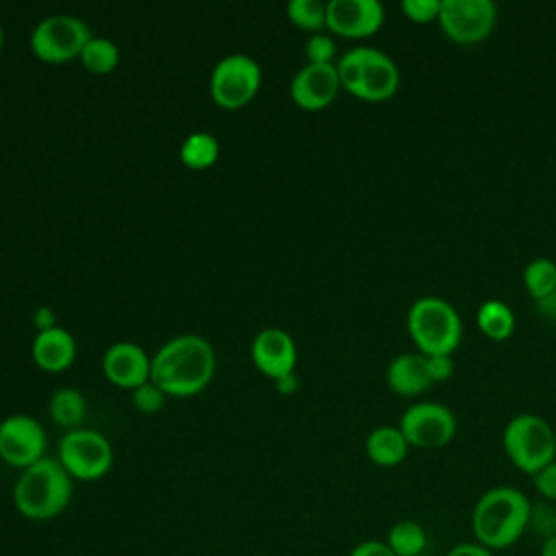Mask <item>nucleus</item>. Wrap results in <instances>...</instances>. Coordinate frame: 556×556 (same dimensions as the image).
<instances>
[{"instance_id":"obj_1","label":"nucleus","mask_w":556,"mask_h":556,"mask_svg":"<svg viewBox=\"0 0 556 556\" xmlns=\"http://www.w3.org/2000/svg\"><path fill=\"white\" fill-rule=\"evenodd\" d=\"M217 369L213 345L200 334H180L163 343L150 367V380L174 397H191L204 391Z\"/></svg>"},{"instance_id":"obj_2","label":"nucleus","mask_w":556,"mask_h":556,"mask_svg":"<svg viewBox=\"0 0 556 556\" xmlns=\"http://www.w3.org/2000/svg\"><path fill=\"white\" fill-rule=\"evenodd\" d=\"M532 504L515 486L484 491L471 510V530L480 545L500 552L515 545L528 530Z\"/></svg>"},{"instance_id":"obj_3","label":"nucleus","mask_w":556,"mask_h":556,"mask_svg":"<svg viewBox=\"0 0 556 556\" xmlns=\"http://www.w3.org/2000/svg\"><path fill=\"white\" fill-rule=\"evenodd\" d=\"M74 493V478L59 458L43 456L35 465L22 469L13 486V504L20 515L33 521H48L61 515Z\"/></svg>"},{"instance_id":"obj_4","label":"nucleus","mask_w":556,"mask_h":556,"mask_svg":"<svg viewBox=\"0 0 556 556\" xmlns=\"http://www.w3.org/2000/svg\"><path fill=\"white\" fill-rule=\"evenodd\" d=\"M406 328L417 352L424 356L454 354L463 337V321L456 308L439 295H424L413 302Z\"/></svg>"},{"instance_id":"obj_5","label":"nucleus","mask_w":556,"mask_h":556,"mask_svg":"<svg viewBox=\"0 0 556 556\" xmlns=\"http://www.w3.org/2000/svg\"><path fill=\"white\" fill-rule=\"evenodd\" d=\"M502 445L508 460L530 476L556 460V432L547 419L534 413L515 415L504 426Z\"/></svg>"},{"instance_id":"obj_6","label":"nucleus","mask_w":556,"mask_h":556,"mask_svg":"<svg viewBox=\"0 0 556 556\" xmlns=\"http://www.w3.org/2000/svg\"><path fill=\"white\" fill-rule=\"evenodd\" d=\"M261 65L243 52H232L219 59L208 78L211 100L226 111L248 106L261 89Z\"/></svg>"},{"instance_id":"obj_7","label":"nucleus","mask_w":556,"mask_h":556,"mask_svg":"<svg viewBox=\"0 0 556 556\" xmlns=\"http://www.w3.org/2000/svg\"><path fill=\"white\" fill-rule=\"evenodd\" d=\"M93 37L85 20L56 13L43 17L30 33V50L43 63H67L78 59L85 43Z\"/></svg>"},{"instance_id":"obj_8","label":"nucleus","mask_w":556,"mask_h":556,"mask_svg":"<svg viewBox=\"0 0 556 556\" xmlns=\"http://www.w3.org/2000/svg\"><path fill=\"white\" fill-rule=\"evenodd\" d=\"M59 463L74 480H98L113 467V447L91 428L67 430L59 441Z\"/></svg>"},{"instance_id":"obj_9","label":"nucleus","mask_w":556,"mask_h":556,"mask_svg":"<svg viewBox=\"0 0 556 556\" xmlns=\"http://www.w3.org/2000/svg\"><path fill=\"white\" fill-rule=\"evenodd\" d=\"M439 26L454 43L471 46L484 41L497 22L491 0H441Z\"/></svg>"},{"instance_id":"obj_10","label":"nucleus","mask_w":556,"mask_h":556,"mask_svg":"<svg viewBox=\"0 0 556 556\" xmlns=\"http://www.w3.org/2000/svg\"><path fill=\"white\" fill-rule=\"evenodd\" d=\"M408 445L419 450H437L447 445L456 434L454 413L437 402H417L404 410L400 426Z\"/></svg>"},{"instance_id":"obj_11","label":"nucleus","mask_w":556,"mask_h":556,"mask_svg":"<svg viewBox=\"0 0 556 556\" xmlns=\"http://www.w3.org/2000/svg\"><path fill=\"white\" fill-rule=\"evenodd\" d=\"M46 430L30 415H9L0 421V458L17 469H26L46 454Z\"/></svg>"},{"instance_id":"obj_12","label":"nucleus","mask_w":556,"mask_h":556,"mask_svg":"<svg viewBox=\"0 0 556 556\" xmlns=\"http://www.w3.org/2000/svg\"><path fill=\"white\" fill-rule=\"evenodd\" d=\"M384 9L378 0H330L326 2V28L348 39L369 37L380 30Z\"/></svg>"},{"instance_id":"obj_13","label":"nucleus","mask_w":556,"mask_h":556,"mask_svg":"<svg viewBox=\"0 0 556 556\" xmlns=\"http://www.w3.org/2000/svg\"><path fill=\"white\" fill-rule=\"evenodd\" d=\"M254 367L269 380L295 374L298 348L291 334L282 328H263L250 345Z\"/></svg>"},{"instance_id":"obj_14","label":"nucleus","mask_w":556,"mask_h":556,"mask_svg":"<svg viewBox=\"0 0 556 556\" xmlns=\"http://www.w3.org/2000/svg\"><path fill=\"white\" fill-rule=\"evenodd\" d=\"M341 89L334 63H306L291 78V100L304 111H321L332 104Z\"/></svg>"},{"instance_id":"obj_15","label":"nucleus","mask_w":556,"mask_h":556,"mask_svg":"<svg viewBox=\"0 0 556 556\" xmlns=\"http://www.w3.org/2000/svg\"><path fill=\"white\" fill-rule=\"evenodd\" d=\"M150 367L152 358L146 354L141 345L132 341H117L109 345L102 356L104 378L111 384L128 391H135L137 387L150 380Z\"/></svg>"},{"instance_id":"obj_16","label":"nucleus","mask_w":556,"mask_h":556,"mask_svg":"<svg viewBox=\"0 0 556 556\" xmlns=\"http://www.w3.org/2000/svg\"><path fill=\"white\" fill-rule=\"evenodd\" d=\"M397 87H400V70L393 63V59L382 50L367 48L363 76L354 96L367 102H384L397 91Z\"/></svg>"},{"instance_id":"obj_17","label":"nucleus","mask_w":556,"mask_h":556,"mask_svg":"<svg viewBox=\"0 0 556 556\" xmlns=\"http://www.w3.org/2000/svg\"><path fill=\"white\" fill-rule=\"evenodd\" d=\"M33 361L48 374H61L72 367L76 358V339L70 330L56 326L52 330L37 332L33 339Z\"/></svg>"},{"instance_id":"obj_18","label":"nucleus","mask_w":556,"mask_h":556,"mask_svg":"<svg viewBox=\"0 0 556 556\" xmlns=\"http://www.w3.org/2000/svg\"><path fill=\"white\" fill-rule=\"evenodd\" d=\"M387 384L397 395H419L432 387L426 356L419 352H406L395 356L387 367Z\"/></svg>"},{"instance_id":"obj_19","label":"nucleus","mask_w":556,"mask_h":556,"mask_svg":"<svg viewBox=\"0 0 556 556\" xmlns=\"http://www.w3.org/2000/svg\"><path fill=\"white\" fill-rule=\"evenodd\" d=\"M408 441L397 426H378L365 439V454L378 467H395L408 454Z\"/></svg>"},{"instance_id":"obj_20","label":"nucleus","mask_w":556,"mask_h":556,"mask_svg":"<svg viewBox=\"0 0 556 556\" xmlns=\"http://www.w3.org/2000/svg\"><path fill=\"white\" fill-rule=\"evenodd\" d=\"M478 330L491 341H506L515 332V313L506 302L486 300L476 313Z\"/></svg>"},{"instance_id":"obj_21","label":"nucleus","mask_w":556,"mask_h":556,"mask_svg":"<svg viewBox=\"0 0 556 556\" xmlns=\"http://www.w3.org/2000/svg\"><path fill=\"white\" fill-rule=\"evenodd\" d=\"M48 413L52 421L65 430L80 428V421L87 415V402L85 395L72 387H61L50 395Z\"/></svg>"},{"instance_id":"obj_22","label":"nucleus","mask_w":556,"mask_h":556,"mask_svg":"<svg viewBox=\"0 0 556 556\" xmlns=\"http://www.w3.org/2000/svg\"><path fill=\"white\" fill-rule=\"evenodd\" d=\"M219 159V141L213 132L195 130L180 146V161L189 169H208Z\"/></svg>"},{"instance_id":"obj_23","label":"nucleus","mask_w":556,"mask_h":556,"mask_svg":"<svg viewBox=\"0 0 556 556\" xmlns=\"http://www.w3.org/2000/svg\"><path fill=\"white\" fill-rule=\"evenodd\" d=\"M384 543L395 556H421L426 554L428 536L421 523L413 519H402L389 528Z\"/></svg>"},{"instance_id":"obj_24","label":"nucleus","mask_w":556,"mask_h":556,"mask_svg":"<svg viewBox=\"0 0 556 556\" xmlns=\"http://www.w3.org/2000/svg\"><path fill=\"white\" fill-rule=\"evenodd\" d=\"M78 59H80L83 67L87 72H91V74H98V76L111 74L117 67V63H119V48L111 39L93 35L85 43V48H83Z\"/></svg>"},{"instance_id":"obj_25","label":"nucleus","mask_w":556,"mask_h":556,"mask_svg":"<svg viewBox=\"0 0 556 556\" xmlns=\"http://www.w3.org/2000/svg\"><path fill=\"white\" fill-rule=\"evenodd\" d=\"M523 287L536 302L556 291V263L552 258H532L523 269Z\"/></svg>"},{"instance_id":"obj_26","label":"nucleus","mask_w":556,"mask_h":556,"mask_svg":"<svg viewBox=\"0 0 556 556\" xmlns=\"http://www.w3.org/2000/svg\"><path fill=\"white\" fill-rule=\"evenodd\" d=\"M287 17L302 30L319 33L321 28H326V2L291 0L287 4Z\"/></svg>"},{"instance_id":"obj_27","label":"nucleus","mask_w":556,"mask_h":556,"mask_svg":"<svg viewBox=\"0 0 556 556\" xmlns=\"http://www.w3.org/2000/svg\"><path fill=\"white\" fill-rule=\"evenodd\" d=\"M365 56H367V48H354V50H348L339 59V63L334 65L339 83H341V89L350 91L352 96L358 89V83H361V76H363V67H365Z\"/></svg>"},{"instance_id":"obj_28","label":"nucleus","mask_w":556,"mask_h":556,"mask_svg":"<svg viewBox=\"0 0 556 556\" xmlns=\"http://www.w3.org/2000/svg\"><path fill=\"white\" fill-rule=\"evenodd\" d=\"M165 391L161 387H156L152 380H148L146 384L137 387L132 391V404L137 410L146 413V415H152L156 410H161L165 406Z\"/></svg>"},{"instance_id":"obj_29","label":"nucleus","mask_w":556,"mask_h":556,"mask_svg":"<svg viewBox=\"0 0 556 556\" xmlns=\"http://www.w3.org/2000/svg\"><path fill=\"white\" fill-rule=\"evenodd\" d=\"M304 52H306L308 63L328 65V63H332V59H334L337 46H334V39H332L330 35L315 33V35H311V37L306 39V43H304Z\"/></svg>"},{"instance_id":"obj_30","label":"nucleus","mask_w":556,"mask_h":556,"mask_svg":"<svg viewBox=\"0 0 556 556\" xmlns=\"http://www.w3.org/2000/svg\"><path fill=\"white\" fill-rule=\"evenodd\" d=\"M402 11L410 22L428 24L432 20H439L441 0H404Z\"/></svg>"},{"instance_id":"obj_31","label":"nucleus","mask_w":556,"mask_h":556,"mask_svg":"<svg viewBox=\"0 0 556 556\" xmlns=\"http://www.w3.org/2000/svg\"><path fill=\"white\" fill-rule=\"evenodd\" d=\"M532 482H534V489L539 491V495L543 500L556 504V460H552L541 471H536L532 476Z\"/></svg>"},{"instance_id":"obj_32","label":"nucleus","mask_w":556,"mask_h":556,"mask_svg":"<svg viewBox=\"0 0 556 556\" xmlns=\"http://www.w3.org/2000/svg\"><path fill=\"white\" fill-rule=\"evenodd\" d=\"M426 363H428V374H430L432 384L434 382H445L454 374V358H452V354L426 356Z\"/></svg>"},{"instance_id":"obj_33","label":"nucleus","mask_w":556,"mask_h":556,"mask_svg":"<svg viewBox=\"0 0 556 556\" xmlns=\"http://www.w3.org/2000/svg\"><path fill=\"white\" fill-rule=\"evenodd\" d=\"M348 556H395V554L391 552V547L384 541L367 539V541H361L358 545H354Z\"/></svg>"},{"instance_id":"obj_34","label":"nucleus","mask_w":556,"mask_h":556,"mask_svg":"<svg viewBox=\"0 0 556 556\" xmlns=\"http://www.w3.org/2000/svg\"><path fill=\"white\" fill-rule=\"evenodd\" d=\"M445 556H495V552L480 545L478 541H463V543H456Z\"/></svg>"},{"instance_id":"obj_35","label":"nucleus","mask_w":556,"mask_h":556,"mask_svg":"<svg viewBox=\"0 0 556 556\" xmlns=\"http://www.w3.org/2000/svg\"><path fill=\"white\" fill-rule=\"evenodd\" d=\"M33 326L37 332H43V330H52L56 328V313L50 308V306H37L35 313H33Z\"/></svg>"},{"instance_id":"obj_36","label":"nucleus","mask_w":556,"mask_h":556,"mask_svg":"<svg viewBox=\"0 0 556 556\" xmlns=\"http://www.w3.org/2000/svg\"><path fill=\"white\" fill-rule=\"evenodd\" d=\"M274 384H276V389L280 391V393H293L295 389H298V376L295 374H289V376H285V378H278V380H274Z\"/></svg>"},{"instance_id":"obj_37","label":"nucleus","mask_w":556,"mask_h":556,"mask_svg":"<svg viewBox=\"0 0 556 556\" xmlns=\"http://www.w3.org/2000/svg\"><path fill=\"white\" fill-rule=\"evenodd\" d=\"M539 556H556V534H552L543 541Z\"/></svg>"},{"instance_id":"obj_38","label":"nucleus","mask_w":556,"mask_h":556,"mask_svg":"<svg viewBox=\"0 0 556 556\" xmlns=\"http://www.w3.org/2000/svg\"><path fill=\"white\" fill-rule=\"evenodd\" d=\"M539 308H541V311H545V313H552V315H554V319H556V291H554L549 298L541 300V302H539Z\"/></svg>"},{"instance_id":"obj_39","label":"nucleus","mask_w":556,"mask_h":556,"mask_svg":"<svg viewBox=\"0 0 556 556\" xmlns=\"http://www.w3.org/2000/svg\"><path fill=\"white\" fill-rule=\"evenodd\" d=\"M2 46H4V33H2V26H0V52H2Z\"/></svg>"},{"instance_id":"obj_40","label":"nucleus","mask_w":556,"mask_h":556,"mask_svg":"<svg viewBox=\"0 0 556 556\" xmlns=\"http://www.w3.org/2000/svg\"><path fill=\"white\" fill-rule=\"evenodd\" d=\"M421 556H428V554H421Z\"/></svg>"}]
</instances>
